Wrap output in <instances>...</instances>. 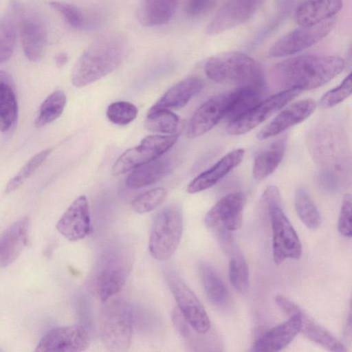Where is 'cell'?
<instances>
[{
	"label": "cell",
	"mask_w": 352,
	"mask_h": 352,
	"mask_svg": "<svg viewBox=\"0 0 352 352\" xmlns=\"http://www.w3.org/2000/svg\"><path fill=\"white\" fill-rule=\"evenodd\" d=\"M18 104L14 81L5 71H0V131L6 132L16 123Z\"/></svg>",
	"instance_id": "obj_25"
},
{
	"label": "cell",
	"mask_w": 352,
	"mask_h": 352,
	"mask_svg": "<svg viewBox=\"0 0 352 352\" xmlns=\"http://www.w3.org/2000/svg\"><path fill=\"white\" fill-rule=\"evenodd\" d=\"M295 308L289 319L271 329L254 344L252 351L274 352L287 346L300 332V321Z\"/></svg>",
	"instance_id": "obj_19"
},
{
	"label": "cell",
	"mask_w": 352,
	"mask_h": 352,
	"mask_svg": "<svg viewBox=\"0 0 352 352\" xmlns=\"http://www.w3.org/2000/svg\"><path fill=\"white\" fill-rule=\"evenodd\" d=\"M133 308L122 298L104 302L98 319L104 346L111 351H124L130 346L133 333Z\"/></svg>",
	"instance_id": "obj_5"
},
{
	"label": "cell",
	"mask_w": 352,
	"mask_h": 352,
	"mask_svg": "<svg viewBox=\"0 0 352 352\" xmlns=\"http://www.w3.org/2000/svg\"><path fill=\"white\" fill-rule=\"evenodd\" d=\"M316 108V102L311 98L304 99L292 103L257 134V138L265 140L281 133L285 130L304 121L309 118Z\"/></svg>",
	"instance_id": "obj_18"
},
{
	"label": "cell",
	"mask_w": 352,
	"mask_h": 352,
	"mask_svg": "<svg viewBox=\"0 0 352 352\" xmlns=\"http://www.w3.org/2000/svg\"><path fill=\"white\" fill-rule=\"evenodd\" d=\"M49 3L52 8L63 16L67 23L72 28L83 29L87 25L85 14L77 6L58 1H52Z\"/></svg>",
	"instance_id": "obj_38"
},
{
	"label": "cell",
	"mask_w": 352,
	"mask_h": 352,
	"mask_svg": "<svg viewBox=\"0 0 352 352\" xmlns=\"http://www.w3.org/2000/svg\"><path fill=\"white\" fill-rule=\"evenodd\" d=\"M334 20L329 19L311 26H300L278 39L270 48L268 54L283 57L296 54L316 44L333 28Z\"/></svg>",
	"instance_id": "obj_10"
},
{
	"label": "cell",
	"mask_w": 352,
	"mask_h": 352,
	"mask_svg": "<svg viewBox=\"0 0 352 352\" xmlns=\"http://www.w3.org/2000/svg\"><path fill=\"white\" fill-rule=\"evenodd\" d=\"M244 153L243 148H236L227 153L190 182L187 187L188 192L197 193L216 184L241 162Z\"/></svg>",
	"instance_id": "obj_20"
},
{
	"label": "cell",
	"mask_w": 352,
	"mask_h": 352,
	"mask_svg": "<svg viewBox=\"0 0 352 352\" xmlns=\"http://www.w3.org/2000/svg\"><path fill=\"white\" fill-rule=\"evenodd\" d=\"M263 0H225L208 23L206 32L217 35L248 21Z\"/></svg>",
	"instance_id": "obj_12"
},
{
	"label": "cell",
	"mask_w": 352,
	"mask_h": 352,
	"mask_svg": "<svg viewBox=\"0 0 352 352\" xmlns=\"http://www.w3.org/2000/svg\"><path fill=\"white\" fill-rule=\"evenodd\" d=\"M216 0H184V10L190 17L205 14L213 8Z\"/></svg>",
	"instance_id": "obj_41"
},
{
	"label": "cell",
	"mask_w": 352,
	"mask_h": 352,
	"mask_svg": "<svg viewBox=\"0 0 352 352\" xmlns=\"http://www.w3.org/2000/svg\"><path fill=\"white\" fill-rule=\"evenodd\" d=\"M260 204L270 218L274 263L280 265L287 258L299 259L302 254L301 243L280 207L278 189L275 186H268L261 196Z\"/></svg>",
	"instance_id": "obj_4"
},
{
	"label": "cell",
	"mask_w": 352,
	"mask_h": 352,
	"mask_svg": "<svg viewBox=\"0 0 352 352\" xmlns=\"http://www.w3.org/2000/svg\"><path fill=\"white\" fill-rule=\"evenodd\" d=\"M351 196L346 194L342 200L338 221V230L342 236L351 237Z\"/></svg>",
	"instance_id": "obj_40"
},
{
	"label": "cell",
	"mask_w": 352,
	"mask_h": 352,
	"mask_svg": "<svg viewBox=\"0 0 352 352\" xmlns=\"http://www.w3.org/2000/svg\"><path fill=\"white\" fill-rule=\"evenodd\" d=\"M204 71L212 80L238 87L265 86L263 70L252 57L240 52H227L212 56Z\"/></svg>",
	"instance_id": "obj_3"
},
{
	"label": "cell",
	"mask_w": 352,
	"mask_h": 352,
	"mask_svg": "<svg viewBox=\"0 0 352 352\" xmlns=\"http://www.w3.org/2000/svg\"><path fill=\"white\" fill-rule=\"evenodd\" d=\"M52 152L51 148L41 151L32 157L12 177L6 187V192H12L17 189L44 162Z\"/></svg>",
	"instance_id": "obj_35"
},
{
	"label": "cell",
	"mask_w": 352,
	"mask_h": 352,
	"mask_svg": "<svg viewBox=\"0 0 352 352\" xmlns=\"http://www.w3.org/2000/svg\"><path fill=\"white\" fill-rule=\"evenodd\" d=\"M351 74H349L336 88L327 91L320 101L322 107H332L347 98L351 94Z\"/></svg>",
	"instance_id": "obj_39"
},
{
	"label": "cell",
	"mask_w": 352,
	"mask_h": 352,
	"mask_svg": "<svg viewBox=\"0 0 352 352\" xmlns=\"http://www.w3.org/2000/svg\"><path fill=\"white\" fill-rule=\"evenodd\" d=\"M138 113L137 107L131 102L118 101L108 106L107 117L112 123L123 126L133 122Z\"/></svg>",
	"instance_id": "obj_37"
},
{
	"label": "cell",
	"mask_w": 352,
	"mask_h": 352,
	"mask_svg": "<svg viewBox=\"0 0 352 352\" xmlns=\"http://www.w3.org/2000/svg\"><path fill=\"white\" fill-rule=\"evenodd\" d=\"M67 96L63 90L58 89L50 94L41 104L34 124L37 128L54 121L63 113Z\"/></svg>",
	"instance_id": "obj_32"
},
{
	"label": "cell",
	"mask_w": 352,
	"mask_h": 352,
	"mask_svg": "<svg viewBox=\"0 0 352 352\" xmlns=\"http://www.w3.org/2000/svg\"><path fill=\"white\" fill-rule=\"evenodd\" d=\"M17 21L25 56L33 62L40 60L44 54L47 40L43 21L36 14L26 13L21 7Z\"/></svg>",
	"instance_id": "obj_16"
},
{
	"label": "cell",
	"mask_w": 352,
	"mask_h": 352,
	"mask_svg": "<svg viewBox=\"0 0 352 352\" xmlns=\"http://www.w3.org/2000/svg\"><path fill=\"white\" fill-rule=\"evenodd\" d=\"M300 93V90L289 89L261 100L242 114L229 121L226 128L228 133L241 135L249 132Z\"/></svg>",
	"instance_id": "obj_9"
},
{
	"label": "cell",
	"mask_w": 352,
	"mask_h": 352,
	"mask_svg": "<svg viewBox=\"0 0 352 352\" xmlns=\"http://www.w3.org/2000/svg\"><path fill=\"white\" fill-rule=\"evenodd\" d=\"M342 7V0H305L296 8L294 18L300 26H311L327 21Z\"/></svg>",
	"instance_id": "obj_21"
},
{
	"label": "cell",
	"mask_w": 352,
	"mask_h": 352,
	"mask_svg": "<svg viewBox=\"0 0 352 352\" xmlns=\"http://www.w3.org/2000/svg\"><path fill=\"white\" fill-rule=\"evenodd\" d=\"M287 137L283 136L263 148L256 156L253 175L262 179L271 175L278 166L285 155Z\"/></svg>",
	"instance_id": "obj_27"
},
{
	"label": "cell",
	"mask_w": 352,
	"mask_h": 352,
	"mask_svg": "<svg viewBox=\"0 0 352 352\" xmlns=\"http://www.w3.org/2000/svg\"><path fill=\"white\" fill-rule=\"evenodd\" d=\"M230 252L229 280L233 287L240 292H245L249 287V270L243 254L231 246Z\"/></svg>",
	"instance_id": "obj_33"
},
{
	"label": "cell",
	"mask_w": 352,
	"mask_h": 352,
	"mask_svg": "<svg viewBox=\"0 0 352 352\" xmlns=\"http://www.w3.org/2000/svg\"><path fill=\"white\" fill-rule=\"evenodd\" d=\"M166 277L185 322L198 333L208 332L211 326L209 317L195 293L174 272L168 271Z\"/></svg>",
	"instance_id": "obj_8"
},
{
	"label": "cell",
	"mask_w": 352,
	"mask_h": 352,
	"mask_svg": "<svg viewBox=\"0 0 352 352\" xmlns=\"http://www.w3.org/2000/svg\"><path fill=\"white\" fill-rule=\"evenodd\" d=\"M129 272V262L120 254L104 259L96 278L98 298L104 302L116 295L123 287Z\"/></svg>",
	"instance_id": "obj_14"
},
{
	"label": "cell",
	"mask_w": 352,
	"mask_h": 352,
	"mask_svg": "<svg viewBox=\"0 0 352 352\" xmlns=\"http://www.w3.org/2000/svg\"><path fill=\"white\" fill-rule=\"evenodd\" d=\"M232 99V92L219 94L204 102L192 116L188 127L189 138L199 137L226 119Z\"/></svg>",
	"instance_id": "obj_15"
},
{
	"label": "cell",
	"mask_w": 352,
	"mask_h": 352,
	"mask_svg": "<svg viewBox=\"0 0 352 352\" xmlns=\"http://www.w3.org/2000/svg\"><path fill=\"white\" fill-rule=\"evenodd\" d=\"M166 195V188H153L137 197L132 202V208L138 214L148 212L157 208L165 200Z\"/></svg>",
	"instance_id": "obj_36"
},
{
	"label": "cell",
	"mask_w": 352,
	"mask_h": 352,
	"mask_svg": "<svg viewBox=\"0 0 352 352\" xmlns=\"http://www.w3.org/2000/svg\"><path fill=\"white\" fill-rule=\"evenodd\" d=\"M245 203L246 196L241 191L225 195L206 214V225L214 228L221 224V229L228 232L239 230L242 226Z\"/></svg>",
	"instance_id": "obj_13"
},
{
	"label": "cell",
	"mask_w": 352,
	"mask_h": 352,
	"mask_svg": "<svg viewBox=\"0 0 352 352\" xmlns=\"http://www.w3.org/2000/svg\"><path fill=\"white\" fill-rule=\"evenodd\" d=\"M68 60V56L66 53L60 52L55 56V64L58 68L63 67Z\"/></svg>",
	"instance_id": "obj_42"
},
{
	"label": "cell",
	"mask_w": 352,
	"mask_h": 352,
	"mask_svg": "<svg viewBox=\"0 0 352 352\" xmlns=\"http://www.w3.org/2000/svg\"><path fill=\"white\" fill-rule=\"evenodd\" d=\"M125 42L118 34L104 35L91 43L75 63L71 81L82 87L114 71L122 63Z\"/></svg>",
	"instance_id": "obj_2"
},
{
	"label": "cell",
	"mask_w": 352,
	"mask_h": 352,
	"mask_svg": "<svg viewBox=\"0 0 352 352\" xmlns=\"http://www.w3.org/2000/svg\"><path fill=\"white\" fill-rule=\"evenodd\" d=\"M345 336L351 337V309L349 310L348 317L346 319V328L344 329Z\"/></svg>",
	"instance_id": "obj_43"
},
{
	"label": "cell",
	"mask_w": 352,
	"mask_h": 352,
	"mask_svg": "<svg viewBox=\"0 0 352 352\" xmlns=\"http://www.w3.org/2000/svg\"><path fill=\"white\" fill-rule=\"evenodd\" d=\"M29 219L25 217L12 224L0 236V267L12 263L27 244Z\"/></svg>",
	"instance_id": "obj_22"
},
{
	"label": "cell",
	"mask_w": 352,
	"mask_h": 352,
	"mask_svg": "<svg viewBox=\"0 0 352 352\" xmlns=\"http://www.w3.org/2000/svg\"><path fill=\"white\" fill-rule=\"evenodd\" d=\"M145 126L152 132L175 134L179 126V118L169 109L153 106L147 113Z\"/></svg>",
	"instance_id": "obj_31"
},
{
	"label": "cell",
	"mask_w": 352,
	"mask_h": 352,
	"mask_svg": "<svg viewBox=\"0 0 352 352\" xmlns=\"http://www.w3.org/2000/svg\"><path fill=\"white\" fill-rule=\"evenodd\" d=\"M183 215L176 205L164 207L155 216L151 228L148 250L153 258L163 261L177 249L183 232Z\"/></svg>",
	"instance_id": "obj_6"
},
{
	"label": "cell",
	"mask_w": 352,
	"mask_h": 352,
	"mask_svg": "<svg viewBox=\"0 0 352 352\" xmlns=\"http://www.w3.org/2000/svg\"><path fill=\"white\" fill-rule=\"evenodd\" d=\"M58 231L67 239L77 241L91 232V217L87 197L76 198L62 215L56 224Z\"/></svg>",
	"instance_id": "obj_17"
},
{
	"label": "cell",
	"mask_w": 352,
	"mask_h": 352,
	"mask_svg": "<svg viewBox=\"0 0 352 352\" xmlns=\"http://www.w3.org/2000/svg\"><path fill=\"white\" fill-rule=\"evenodd\" d=\"M201 281L209 301L215 306L226 305L229 300L228 289L215 269L208 263H199Z\"/></svg>",
	"instance_id": "obj_29"
},
{
	"label": "cell",
	"mask_w": 352,
	"mask_h": 352,
	"mask_svg": "<svg viewBox=\"0 0 352 352\" xmlns=\"http://www.w3.org/2000/svg\"><path fill=\"white\" fill-rule=\"evenodd\" d=\"M203 85L202 80L197 77L185 78L168 89L153 107L169 110L182 108L201 90Z\"/></svg>",
	"instance_id": "obj_24"
},
{
	"label": "cell",
	"mask_w": 352,
	"mask_h": 352,
	"mask_svg": "<svg viewBox=\"0 0 352 352\" xmlns=\"http://www.w3.org/2000/svg\"><path fill=\"white\" fill-rule=\"evenodd\" d=\"M90 344L89 335L80 324L56 327L50 330L38 342L35 351L78 352Z\"/></svg>",
	"instance_id": "obj_11"
},
{
	"label": "cell",
	"mask_w": 352,
	"mask_h": 352,
	"mask_svg": "<svg viewBox=\"0 0 352 352\" xmlns=\"http://www.w3.org/2000/svg\"><path fill=\"white\" fill-rule=\"evenodd\" d=\"M295 208L302 222L310 229H316L321 224V216L311 198L302 188L295 193Z\"/></svg>",
	"instance_id": "obj_34"
},
{
	"label": "cell",
	"mask_w": 352,
	"mask_h": 352,
	"mask_svg": "<svg viewBox=\"0 0 352 352\" xmlns=\"http://www.w3.org/2000/svg\"><path fill=\"white\" fill-rule=\"evenodd\" d=\"M178 134L152 135L123 153L112 166L113 175H120L164 155L177 141Z\"/></svg>",
	"instance_id": "obj_7"
},
{
	"label": "cell",
	"mask_w": 352,
	"mask_h": 352,
	"mask_svg": "<svg viewBox=\"0 0 352 352\" xmlns=\"http://www.w3.org/2000/svg\"><path fill=\"white\" fill-rule=\"evenodd\" d=\"M21 7L19 1H12L8 14L0 21V63L8 60L14 51Z\"/></svg>",
	"instance_id": "obj_30"
},
{
	"label": "cell",
	"mask_w": 352,
	"mask_h": 352,
	"mask_svg": "<svg viewBox=\"0 0 352 352\" xmlns=\"http://www.w3.org/2000/svg\"><path fill=\"white\" fill-rule=\"evenodd\" d=\"M344 60L336 56L302 55L274 66L272 78L278 86L301 91L319 87L340 74Z\"/></svg>",
	"instance_id": "obj_1"
},
{
	"label": "cell",
	"mask_w": 352,
	"mask_h": 352,
	"mask_svg": "<svg viewBox=\"0 0 352 352\" xmlns=\"http://www.w3.org/2000/svg\"><path fill=\"white\" fill-rule=\"evenodd\" d=\"M171 169V160L162 155L134 168L126 177V185L129 188L137 189L154 184L166 176Z\"/></svg>",
	"instance_id": "obj_23"
},
{
	"label": "cell",
	"mask_w": 352,
	"mask_h": 352,
	"mask_svg": "<svg viewBox=\"0 0 352 352\" xmlns=\"http://www.w3.org/2000/svg\"><path fill=\"white\" fill-rule=\"evenodd\" d=\"M178 0H142L138 10L139 21L144 26L166 23L174 14Z\"/></svg>",
	"instance_id": "obj_26"
},
{
	"label": "cell",
	"mask_w": 352,
	"mask_h": 352,
	"mask_svg": "<svg viewBox=\"0 0 352 352\" xmlns=\"http://www.w3.org/2000/svg\"><path fill=\"white\" fill-rule=\"evenodd\" d=\"M296 314L300 321V331L310 340L333 352H346L343 344L329 331L307 316L299 307Z\"/></svg>",
	"instance_id": "obj_28"
}]
</instances>
